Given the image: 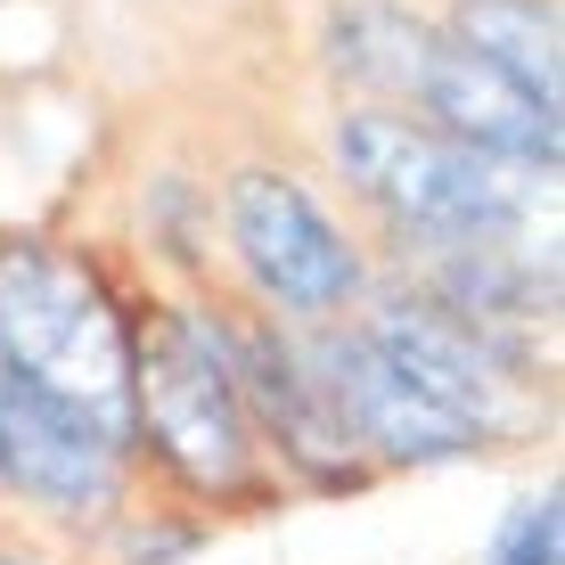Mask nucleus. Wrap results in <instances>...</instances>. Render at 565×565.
I'll return each mask as SVG.
<instances>
[{
    "label": "nucleus",
    "mask_w": 565,
    "mask_h": 565,
    "mask_svg": "<svg viewBox=\"0 0 565 565\" xmlns=\"http://www.w3.org/2000/svg\"><path fill=\"white\" fill-rule=\"evenodd\" d=\"M0 369L90 418L107 443L131 435V328L57 246H0Z\"/></svg>",
    "instance_id": "1"
},
{
    "label": "nucleus",
    "mask_w": 565,
    "mask_h": 565,
    "mask_svg": "<svg viewBox=\"0 0 565 565\" xmlns=\"http://www.w3.org/2000/svg\"><path fill=\"white\" fill-rule=\"evenodd\" d=\"M337 164L344 181H361V198H377L402 230L435 238H492V230H524L541 205L533 172L476 156L443 131H418L402 115H344L337 124Z\"/></svg>",
    "instance_id": "2"
},
{
    "label": "nucleus",
    "mask_w": 565,
    "mask_h": 565,
    "mask_svg": "<svg viewBox=\"0 0 565 565\" xmlns=\"http://www.w3.org/2000/svg\"><path fill=\"white\" fill-rule=\"evenodd\" d=\"M131 418L205 492H230L246 476V385L198 311H164L148 344H131Z\"/></svg>",
    "instance_id": "3"
},
{
    "label": "nucleus",
    "mask_w": 565,
    "mask_h": 565,
    "mask_svg": "<svg viewBox=\"0 0 565 565\" xmlns=\"http://www.w3.org/2000/svg\"><path fill=\"white\" fill-rule=\"evenodd\" d=\"M369 344H377L435 411H451L476 443L524 418V377H516V361L500 353V337L451 320L443 303H411V296L385 303L377 328H369Z\"/></svg>",
    "instance_id": "4"
},
{
    "label": "nucleus",
    "mask_w": 565,
    "mask_h": 565,
    "mask_svg": "<svg viewBox=\"0 0 565 565\" xmlns=\"http://www.w3.org/2000/svg\"><path fill=\"white\" fill-rule=\"evenodd\" d=\"M230 238L263 279V296H279L287 311H337L361 287V263L337 238V222L279 172H246L230 189Z\"/></svg>",
    "instance_id": "5"
},
{
    "label": "nucleus",
    "mask_w": 565,
    "mask_h": 565,
    "mask_svg": "<svg viewBox=\"0 0 565 565\" xmlns=\"http://www.w3.org/2000/svg\"><path fill=\"white\" fill-rule=\"evenodd\" d=\"M0 476H9V492L42 500L57 516H99L115 509L124 459L90 418L57 411L50 394H33L25 377L0 369Z\"/></svg>",
    "instance_id": "6"
},
{
    "label": "nucleus",
    "mask_w": 565,
    "mask_h": 565,
    "mask_svg": "<svg viewBox=\"0 0 565 565\" xmlns=\"http://www.w3.org/2000/svg\"><path fill=\"white\" fill-rule=\"evenodd\" d=\"M418 99L443 115V140H459L476 156H500V164H524V172L557 164V107L533 99L524 83H509L500 66H483L476 50L435 42V66H426Z\"/></svg>",
    "instance_id": "7"
},
{
    "label": "nucleus",
    "mask_w": 565,
    "mask_h": 565,
    "mask_svg": "<svg viewBox=\"0 0 565 565\" xmlns=\"http://www.w3.org/2000/svg\"><path fill=\"white\" fill-rule=\"evenodd\" d=\"M320 369H328L320 394L337 402V418L353 426L361 443H377L385 459H459V451H476V435H467L451 411H435V402H426L369 337L328 344Z\"/></svg>",
    "instance_id": "8"
},
{
    "label": "nucleus",
    "mask_w": 565,
    "mask_h": 565,
    "mask_svg": "<svg viewBox=\"0 0 565 565\" xmlns=\"http://www.w3.org/2000/svg\"><path fill=\"white\" fill-rule=\"evenodd\" d=\"M435 287L443 311L492 337L500 320H550L557 303V263L550 246H524V230H492V238H435Z\"/></svg>",
    "instance_id": "9"
},
{
    "label": "nucleus",
    "mask_w": 565,
    "mask_h": 565,
    "mask_svg": "<svg viewBox=\"0 0 565 565\" xmlns=\"http://www.w3.org/2000/svg\"><path fill=\"white\" fill-rule=\"evenodd\" d=\"M435 42L443 33L426 17L394 9V0H353L337 9L328 25V66L361 90H385V99H418L426 90V66H435Z\"/></svg>",
    "instance_id": "10"
},
{
    "label": "nucleus",
    "mask_w": 565,
    "mask_h": 565,
    "mask_svg": "<svg viewBox=\"0 0 565 565\" xmlns=\"http://www.w3.org/2000/svg\"><path fill=\"white\" fill-rule=\"evenodd\" d=\"M459 50H476L483 66H500L533 99L557 107V9L550 0H459Z\"/></svg>",
    "instance_id": "11"
},
{
    "label": "nucleus",
    "mask_w": 565,
    "mask_h": 565,
    "mask_svg": "<svg viewBox=\"0 0 565 565\" xmlns=\"http://www.w3.org/2000/svg\"><path fill=\"white\" fill-rule=\"evenodd\" d=\"M557 550H565V500L541 492V500H516L509 509V524H500L483 565H557Z\"/></svg>",
    "instance_id": "12"
},
{
    "label": "nucleus",
    "mask_w": 565,
    "mask_h": 565,
    "mask_svg": "<svg viewBox=\"0 0 565 565\" xmlns=\"http://www.w3.org/2000/svg\"><path fill=\"white\" fill-rule=\"evenodd\" d=\"M172 550H189V533H140L131 541V557H172Z\"/></svg>",
    "instance_id": "13"
},
{
    "label": "nucleus",
    "mask_w": 565,
    "mask_h": 565,
    "mask_svg": "<svg viewBox=\"0 0 565 565\" xmlns=\"http://www.w3.org/2000/svg\"><path fill=\"white\" fill-rule=\"evenodd\" d=\"M0 565H9V557H0Z\"/></svg>",
    "instance_id": "14"
}]
</instances>
